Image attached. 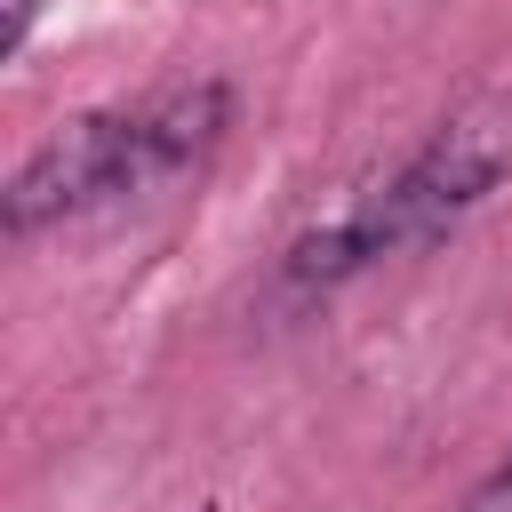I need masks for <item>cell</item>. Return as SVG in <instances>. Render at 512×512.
Masks as SVG:
<instances>
[{
  "instance_id": "obj_1",
  "label": "cell",
  "mask_w": 512,
  "mask_h": 512,
  "mask_svg": "<svg viewBox=\"0 0 512 512\" xmlns=\"http://www.w3.org/2000/svg\"><path fill=\"white\" fill-rule=\"evenodd\" d=\"M504 168H512V88L472 96L464 112H448V120L424 136V152H416L384 192H368L344 224H328V232L296 240L288 280H344V272H360V264L392 256V248L440 240V232H448L480 192H496V176H504Z\"/></svg>"
},
{
  "instance_id": "obj_2",
  "label": "cell",
  "mask_w": 512,
  "mask_h": 512,
  "mask_svg": "<svg viewBox=\"0 0 512 512\" xmlns=\"http://www.w3.org/2000/svg\"><path fill=\"white\" fill-rule=\"evenodd\" d=\"M464 512H512V456H504V464H496V472L464 496Z\"/></svg>"
},
{
  "instance_id": "obj_3",
  "label": "cell",
  "mask_w": 512,
  "mask_h": 512,
  "mask_svg": "<svg viewBox=\"0 0 512 512\" xmlns=\"http://www.w3.org/2000/svg\"><path fill=\"white\" fill-rule=\"evenodd\" d=\"M24 24H32V0H8V48H24Z\"/></svg>"
}]
</instances>
